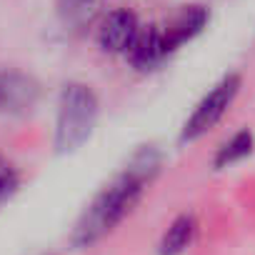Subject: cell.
<instances>
[{"label": "cell", "mask_w": 255, "mask_h": 255, "mask_svg": "<svg viewBox=\"0 0 255 255\" xmlns=\"http://www.w3.org/2000/svg\"><path fill=\"white\" fill-rule=\"evenodd\" d=\"M18 170L8 163V160H3L0 158V203L3 200H8L15 190H18Z\"/></svg>", "instance_id": "obj_11"}, {"label": "cell", "mask_w": 255, "mask_h": 255, "mask_svg": "<svg viewBox=\"0 0 255 255\" xmlns=\"http://www.w3.org/2000/svg\"><path fill=\"white\" fill-rule=\"evenodd\" d=\"M40 100V83L13 68L0 70V115H25Z\"/></svg>", "instance_id": "obj_4"}, {"label": "cell", "mask_w": 255, "mask_h": 255, "mask_svg": "<svg viewBox=\"0 0 255 255\" xmlns=\"http://www.w3.org/2000/svg\"><path fill=\"white\" fill-rule=\"evenodd\" d=\"M240 90V75L238 73H230L225 75L198 105L195 110L190 113V118L185 120L183 125V133H180V140L183 143H193L198 138H203L208 130L218 125V120L228 113V108L233 105L235 95Z\"/></svg>", "instance_id": "obj_3"}, {"label": "cell", "mask_w": 255, "mask_h": 255, "mask_svg": "<svg viewBox=\"0 0 255 255\" xmlns=\"http://www.w3.org/2000/svg\"><path fill=\"white\" fill-rule=\"evenodd\" d=\"M253 153V133L248 130H238L228 143L220 145L218 155H215V168H225V165H233L243 158H248Z\"/></svg>", "instance_id": "obj_9"}, {"label": "cell", "mask_w": 255, "mask_h": 255, "mask_svg": "<svg viewBox=\"0 0 255 255\" xmlns=\"http://www.w3.org/2000/svg\"><path fill=\"white\" fill-rule=\"evenodd\" d=\"M208 20H210V13L203 5H185V8H180L165 25H160L165 53L170 55L173 50H178L180 45L190 43L195 35H200L203 28L208 25Z\"/></svg>", "instance_id": "obj_6"}, {"label": "cell", "mask_w": 255, "mask_h": 255, "mask_svg": "<svg viewBox=\"0 0 255 255\" xmlns=\"http://www.w3.org/2000/svg\"><path fill=\"white\" fill-rule=\"evenodd\" d=\"M160 163L163 158L153 145H143L140 150H135L133 158L128 160L125 170L93 198V203L85 208V213L75 223V230L70 238L73 245L90 248L93 243L105 238L140 200L145 185L158 175Z\"/></svg>", "instance_id": "obj_1"}, {"label": "cell", "mask_w": 255, "mask_h": 255, "mask_svg": "<svg viewBox=\"0 0 255 255\" xmlns=\"http://www.w3.org/2000/svg\"><path fill=\"white\" fill-rule=\"evenodd\" d=\"M165 43H163V30L160 25H140L138 35L133 38L130 48L125 50V58L130 63V68L148 73L158 68L165 58Z\"/></svg>", "instance_id": "obj_7"}, {"label": "cell", "mask_w": 255, "mask_h": 255, "mask_svg": "<svg viewBox=\"0 0 255 255\" xmlns=\"http://www.w3.org/2000/svg\"><path fill=\"white\" fill-rule=\"evenodd\" d=\"M198 223L193 215H178L160 240V255H180L195 238Z\"/></svg>", "instance_id": "obj_8"}, {"label": "cell", "mask_w": 255, "mask_h": 255, "mask_svg": "<svg viewBox=\"0 0 255 255\" xmlns=\"http://www.w3.org/2000/svg\"><path fill=\"white\" fill-rule=\"evenodd\" d=\"M100 103L90 85L85 83H65L58 100V120H55V148L58 153L78 150L93 133L98 123Z\"/></svg>", "instance_id": "obj_2"}, {"label": "cell", "mask_w": 255, "mask_h": 255, "mask_svg": "<svg viewBox=\"0 0 255 255\" xmlns=\"http://www.w3.org/2000/svg\"><path fill=\"white\" fill-rule=\"evenodd\" d=\"M95 5H98V0H58V13L65 23L80 25V23L90 20Z\"/></svg>", "instance_id": "obj_10"}, {"label": "cell", "mask_w": 255, "mask_h": 255, "mask_svg": "<svg viewBox=\"0 0 255 255\" xmlns=\"http://www.w3.org/2000/svg\"><path fill=\"white\" fill-rule=\"evenodd\" d=\"M138 30H140V23L133 10H125V8L113 10L103 18V23L98 28V45L103 53L125 55V50L130 48Z\"/></svg>", "instance_id": "obj_5"}]
</instances>
